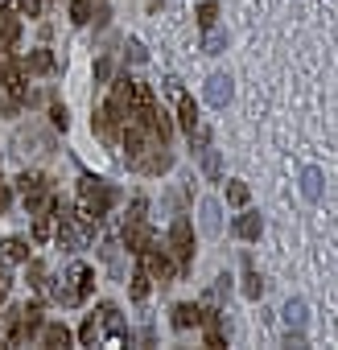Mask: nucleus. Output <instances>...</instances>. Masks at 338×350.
<instances>
[{
	"label": "nucleus",
	"instance_id": "nucleus-3",
	"mask_svg": "<svg viewBox=\"0 0 338 350\" xmlns=\"http://www.w3.org/2000/svg\"><path fill=\"white\" fill-rule=\"evenodd\" d=\"M169 252H174V260H178V272L190 268V260H194V231H190L186 219H174V227H169Z\"/></svg>",
	"mask_w": 338,
	"mask_h": 350
},
{
	"label": "nucleus",
	"instance_id": "nucleus-30",
	"mask_svg": "<svg viewBox=\"0 0 338 350\" xmlns=\"http://www.w3.org/2000/svg\"><path fill=\"white\" fill-rule=\"evenodd\" d=\"M34 239H38V243L50 239V215H34Z\"/></svg>",
	"mask_w": 338,
	"mask_h": 350
},
{
	"label": "nucleus",
	"instance_id": "nucleus-29",
	"mask_svg": "<svg viewBox=\"0 0 338 350\" xmlns=\"http://www.w3.org/2000/svg\"><path fill=\"white\" fill-rule=\"evenodd\" d=\"M144 211H148V202H144V198H132V206H128L124 223H144Z\"/></svg>",
	"mask_w": 338,
	"mask_h": 350
},
{
	"label": "nucleus",
	"instance_id": "nucleus-15",
	"mask_svg": "<svg viewBox=\"0 0 338 350\" xmlns=\"http://www.w3.org/2000/svg\"><path fill=\"white\" fill-rule=\"evenodd\" d=\"M178 120H182V128H186L190 136L198 132V107H194V99L182 95V91H178Z\"/></svg>",
	"mask_w": 338,
	"mask_h": 350
},
{
	"label": "nucleus",
	"instance_id": "nucleus-6",
	"mask_svg": "<svg viewBox=\"0 0 338 350\" xmlns=\"http://www.w3.org/2000/svg\"><path fill=\"white\" fill-rule=\"evenodd\" d=\"M231 95H235L231 79H227L223 70H215V75L207 79V103H211V107H227V103H231Z\"/></svg>",
	"mask_w": 338,
	"mask_h": 350
},
{
	"label": "nucleus",
	"instance_id": "nucleus-1",
	"mask_svg": "<svg viewBox=\"0 0 338 350\" xmlns=\"http://www.w3.org/2000/svg\"><path fill=\"white\" fill-rule=\"evenodd\" d=\"M112 202H116V190H112L107 182L91 178V173H83V178H79V211L99 223V219L112 211Z\"/></svg>",
	"mask_w": 338,
	"mask_h": 350
},
{
	"label": "nucleus",
	"instance_id": "nucleus-21",
	"mask_svg": "<svg viewBox=\"0 0 338 350\" xmlns=\"http://www.w3.org/2000/svg\"><path fill=\"white\" fill-rule=\"evenodd\" d=\"M223 46H227V29H215V25H211V29H207L203 50H207V54H223Z\"/></svg>",
	"mask_w": 338,
	"mask_h": 350
},
{
	"label": "nucleus",
	"instance_id": "nucleus-27",
	"mask_svg": "<svg viewBox=\"0 0 338 350\" xmlns=\"http://www.w3.org/2000/svg\"><path fill=\"white\" fill-rule=\"evenodd\" d=\"M219 21V5H215V0H207V5H198V25L203 29H211Z\"/></svg>",
	"mask_w": 338,
	"mask_h": 350
},
{
	"label": "nucleus",
	"instance_id": "nucleus-5",
	"mask_svg": "<svg viewBox=\"0 0 338 350\" xmlns=\"http://www.w3.org/2000/svg\"><path fill=\"white\" fill-rule=\"evenodd\" d=\"M169 165H174V152H169L165 144H153L144 157H136V161H132V169H136V173H148V178H161Z\"/></svg>",
	"mask_w": 338,
	"mask_h": 350
},
{
	"label": "nucleus",
	"instance_id": "nucleus-23",
	"mask_svg": "<svg viewBox=\"0 0 338 350\" xmlns=\"http://www.w3.org/2000/svg\"><path fill=\"white\" fill-rule=\"evenodd\" d=\"M260 293H264V280L248 268V272H244V297H248V301H260Z\"/></svg>",
	"mask_w": 338,
	"mask_h": 350
},
{
	"label": "nucleus",
	"instance_id": "nucleus-7",
	"mask_svg": "<svg viewBox=\"0 0 338 350\" xmlns=\"http://www.w3.org/2000/svg\"><path fill=\"white\" fill-rule=\"evenodd\" d=\"M124 243L132 256H144L153 247V227L148 223H124Z\"/></svg>",
	"mask_w": 338,
	"mask_h": 350
},
{
	"label": "nucleus",
	"instance_id": "nucleus-2",
	"mask_svg": "<svg viewBox=\"0 0 338 350\" xmlns=\"http://www.w3.org/2000/svg\"><path fill=\"white\" fill-rule=\"evenodd\" d=\"M91 288H95V272H91L83 260H75L70 272H66V280L54 284V301H62V305H83Z\"/></svg>",
	"mask_w": 338,
	"mask_h": 350
},
{
	"label": "nucleus",
	"instance_id": "nucleus-20",
	"mask_svg": "<svg viewBox=\"0 0 338 350\" xmlns=\"http://www.w3.org/2000/svg\"><path fill=\"white\" fill-rule=\"evenodd\" d=\"M203 325H207V346H223V321H219V313H203Z\"/></svg>",
	"mask_w": 338,
	"mask_h": 350
},
{
	"label": "nucleus",
	"instance_id": "nucleus-26",
	"mask_svg": "<svg viewBox=\"0 0 338 350\" xmlns=\"http://www.w3.org/2000/svg\"><path fill=\"white\" fill-rule=\"evenodd\" d=\"M148 280H153L148 268H140V272L132 276V301H144V297H148Z\"/></svg>",
	"mask_w": 338,
	"mask_h": 350
},
{
	"label": "nucleus",
	"instance_id": "nucleus-32",
	"mask_svg": "<svg viewBox=\"0 0 338 350\" xmlns=\"http://www.w3.org/2000/svg\"><path fill=\"white\" fill-rule=\"evenodd\" d=\"M29 284L34 288H46V264H38V260L29 264Z\"/></svg>",
	"mask_w": 338,
	"mask_h": 350
},
{
	"label": "nucleus",
	"instance_id": "nucleus-4",
	"mask_svg": "<svg viewBox=\"0 0 338 350\" xmlns=\"http://www.w3.org/2000/svg\"><path fill=\"white\" fill-rule=\"evenodd\" d=\"M144 268H148V276L157 280V284H169V280H174L178 276V264H174V252H165V247H148L144 256Z\"/></svg>",
	"mask_w": 338,
	"mask_h": 350
},
{
	"label": "nucleus",
	"instance_id": "nucleus-35",
	"mask_svg": "<svg viewBox=\"0 0 338 350\" xmlns=\"http://www.w3.org/2000/svg\"><path fill=\"white\" fill-rule=\"evenodd\" d=\"M107 75H112V62H107V58H99V62H95V79H99V83H103V79H107Z\"/></svg>",
	"mask_w": 338,
	"mask_h": 350
},
{
	"label": "nucleus",
	"instance_id": "nucleus-25",
	"mask_svg": "<svg viewBox=\"0 0 338 350\" xmlns=\"http://www.w3.org/2000/svg\"><path fill=\"white\" fill-rule=\"evenodd\" d=\"M248 198H252V194H248L244 182H227V202H231V206H248Z\"/></svg>",
	"mask_w": 338,
	"mask_h": 350
},
{
	"label": "nucleus",
	"instance_id": "nucleus-13",
	"mask_svg": "<svg viewBox=\"0 0 338 350\" xmlns=\"http://www.w3.org/2000/svg\"><path fill=\"white\" fill-rule=\"evenodd\" d=\"M17 190H21V194H25V202H29V198H38V194H46V190H50V182L42 178V173H29V169H25V173H21V178H17Z\"/></svg>",
	"mask_w": 338,
	"mask_h": 350
},
{
	"label": "nucleus",
	"instance_id": "nucleus-17",
	"mask_svg": "<svg viewBox=\"0 0 338 350\" xmlns=\"http://www.w3.org/2000/svg\"><path fill=\"white\" fill-rule=\"evenodd\" d=\"M79 342H83V346H99V342H103V317H99V313H91V317L83 321Z\"/></svg>",
	"mask_w": 338,
	"mask_h": 350
},
{
	"label": "nucleus",
	"instance_id": "nucleus-9",
	"mask_svg": "<svg viewBox=\"0 0 338 350\" xmlns=\"http://www.w3.org/2000/svg\"><path fill=\"white\" fill-rule=\"evenodd\" d=\"M281 313H285V325H289V329H305V321H309V309H305L301 297H289Z\"/></svg>",
	"mask_w": 338,
	"mask_h": 350
},
{
	"label": "nucleus",
	"instance_id": "nucleus-16",
	"mask_svg": "<svg viewBox=\"0 0 338 350\" xmlns=\"http://www.w3.org/2000/svg\"><path fill=\"white\" fill-rule=\"evenodd\" d=\"M17 144H21V152H25V157H29V152H34V157H46V152H50V140H46L42 132H21V136H17Z\"/></svg>",
	"mask_w": 338,
	"mask_h": 350
},
{
	"label": "nucleus",
	"instance_id": "nucleus-24",
	"mask_svg": "<svg viewBox=\"0 0 338 350\" xmlns=\"http://www.w3.org/2000/svg\"><path fill=\"white\" fill-rule=\"evenodd\" d=\"M29 70H34V75H46V70H54V58H50L46 50H34V54H29Z\"/></svg>",
	"mask_w": 338,
	"mask_h": 350
},
{
	"label": "nucleus",
	"instance_id": "nucleus-12",
	"mask_svg": "<svg viewBox=\"0 0 338 350\" xmlns=\"http://www.w3.org/2000/svg\"><path fill=\"white\" fill-rule=\"evenodd\" d=\"M260 231H264V223H260V215H256V211H248V215H239V219H235V235H239V239L256 243V239H260Z\"/></svg>",
	"mask_w": 338,
	"mask_h": 350
},
{
	"label": "nucleus",
	"instance_id": "nucleus-11",
	"mask_svg": "<svg viewBox=\"0 0 338 350\" xmlns=\"http://www.w3.org/2000/svg\"><path fill=\"white\" fill-rule=\"evenodd\" d=\"M17 38H21V17L0 13V50H13V46H17Z\"/></svg>",
	"mask_w": 338,
	"mask_h": 350
},
{
	"label": "nucleus",
	"instance_id": "nucleus-10",
	"mask_svg": "<svg viewBox=\"0 0 338 350\" xmlns=\"http://www.w3.org/2000/svg\"><path fill=\"white\" fill-rule=\"evenodd\" d=\"M322 169L317 165H309V169H301V194L309 198V202H322Z\"/></svg>",
	"mask_w": 338,
	"mask_h": 350
},
{
	"label": "nucleus",
	"instance_id": "nucleus-22",
	"mask_svg": "<svg viewBox=\"0 0 338 350\" xmlns=\"http://www.w3.org/2000/svg\"><path fill=\"white\" fill-rule=\"evenodd\" d=\"M70 21H75V25H87V21H95L91 0H75V5H70Z\"/></svg>",
	"mask_w": 338,
	"mask_h": 350
},
{
	"label": "nucleus",
	"instance_id": "nucleus-36",
	"mask_svg": "<svg viewBox=\"0 0 338 350\" xmlns=\"http://www.w3.org/2000/svg\"><path fill=\"white\" fill-rule=\"evenodd\" d=\"M5 293H9V284H0V309H5Z\"/></svg>",
	"mask_w": 338,
	"mask_h": 350
},
{
	"label": "nucleus",
	"instance_id": "nucleus-34",
	"mask_svg": "<svg viewBox=\"0 0 338 350\" xmlns=\"http://www.w3.org/2000/svg\"><path fill=\"white\" fill-rule=\"evenodd\" d=\"M21 13H25V17H38V13H42V0H21Z\"/></svg>",
	"mask_w": 338,
	"mask_h": 350
},
{
	"label": "nucleus",
	"instance_id": "nucleus-19",
	"mask_svg": "<svg viewBox=\"0 0 338 350\" xmlns=\"http://www.w3.org/2000/svg\"><path fill=\"white\" fill-rule=\"evenodd\" d=\"M203 321V309L198 305H174V325L178 329H190V325H198Z\"/></svg>",
	"mask_w": 338,
	"mask_h": 350
},
{
	"label": "nucleus",
	"instance_id": "nucleus-28",
	"mask_svg": "<svg viewBox=\"0 0 338 350\" xmlns=\"http://www.w3.org/2000/svg\"><path fill=\"white\" fill-rule=\"evenodd\" d=\"M203 169H207L211 182H219V152L215 148H203Z\"/></svg>",
	"mask_w": 338,
	"mask_h": 350
},
{
	"label": "nucleus",
	"instance_id": "nucleus-31",
	"mask_svg": "<svg viewBox=\"0 0 338 350\" xmlns=\"http://www.w3.org/2000/svg\"><path fill=\"white\" fill-rule=\"evenodd\" d=\"M50 124H54V128H62V132L70 128V116H66V107H62V103H54V107H50Z\"/></svg>",
	"mask_w": 338,
	"mask_h": 350
},
{
	"label": "nucleus",
	"instance_id": "nucleus-37",
	"mask_svg": "<svg viewBox=\"0 0 338 350\" xmlns=\"http://www.w3.org/2000/svg\"><path fill=\"white\" fill-rule=\"evenodd\" d=\"M0 284H9V276H5V272H0Z\"/></svg>",
	"mask_w": 338,
	"mask_h": 350
},
{
	"label": "nucleus",
	"instance_id": "nucleus-14",
	"mask_svg": "<svg viewBox=\"0 0 338 350\" xmlns=\"http://www.w3.org/2000/svg\"><path fill=\"white\" fill-rule=\"evenodd\" d=\"M0 260L5 264H29V243L25 239H5L0 243Z\"/></svg>",
	"mask_w": 338,
	"mask_h": 350
},
{
	"label": "nucleus",
	"instance_id": "nucleus-18",
	"mask_svg": "<svg viewBox=\"0 0 338 350\" xmlns=\"http://www.w3.org/2000/svg\"><path fill=\"white\" fill-rule=\"evenodd\" d=\"M42 342L54 346V350H62V346H70V329L62 321H50V325H42Z\"/></svg>",
	"mask_w": 338,
	"mask_h": 350
},
{
	"label": "nucleus",
	"instance_id": "nucleus-8",
	"mask_svg": "<svg viewBox=\"0 0 338 350\" xmlns=\"http://www.w3.org/2000/svg\"><path fill=\"white\" fill-rule=\"evenodd\" d=\"M198 227H203V235H219L223 231V211H219L215 198H203L198 202Z\"/></svg>",
	"mask_w": 338,
	"mask_h": 350
},
{
	"label": "nucleus",
	"instance_id": "nucleus-33",
	"mask_svg": "<svg viewBox=\"0 0 338 350\" xmlns=\"http://www.w3.org/2000/svg\"><path fill=\"white\" fill-rule=\"evenodd\" d=\"M128 58H132V62H144L148 54H144V46H140V42H128Z\"/></svg>",
	"mask_w": 338,
	"mask_h": 350
}]
</instances>
